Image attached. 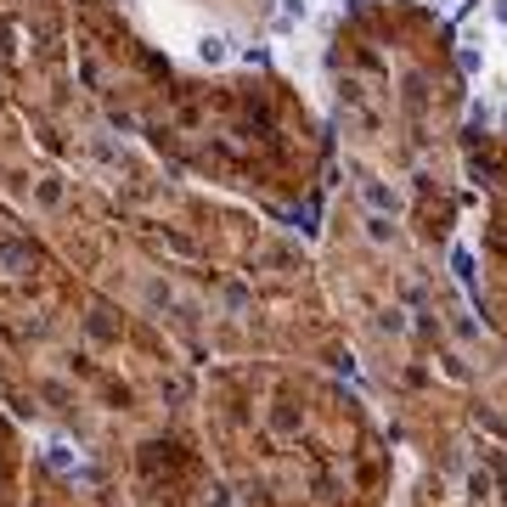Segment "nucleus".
<instances>
[{
    "label": "nucleus",
    "mask_w": 507,
    "mask_h": 507,
    "mask_svg": "<svg viewBox=\"0 0 507 507\" xmlns=\"http://www.w3.org/2000/svg\"><path fill=\"white\" fill-rule=\"evenodd\" d=\"M74 74L113 130L142 142L181 181L254 197L277 226L316 237L327 153L288 85L265 74H186L119 0H68Z\"/></svg>",
    "instance_id": "nucleus-1"
},
{
    "label": "nucleus",
    "mask_w": 507,
    "mask_h": 507,
    "mask_svg": "<svg viewBox=\"0 0 507 507\" xmlns=\"http://www.w3.org/2000/svg\"><path fill=\"white\" fill-rule=\"evenodd\" d=\"M0 389L17 412L119 451L192 423L197 372L169 333L101 293L12 203H0Z\"/></svg>",
    "instance_id": "nucleus-2"
},
{
    "label": "nucleus",
    "mask_w": 507,
    "mask_h": 507,
    "mask_svg": "<svg viewBox=\"0 0 507 507\" xmlns=\"http://www.w3.org/2000/svg\"><path fill=\"white\" fill-rule=\"evenodd\" d=\"M192 428L237 507H395L389 417L338 366L231 355L197 372Z\"/></svg>",
    "instance_id": "nucleus-3"
},
{
    "label": "nucleus",
    "mask_w": 507,
    "mask_h": 507,
    "mask_svg": "<svg viewBox=\"0 0 507 507\" xmlns=\"http://www.w3.org/2000/svg\"><path fill=\"white\" fill-rule=\"evenodd\" d=\"M17 473H23V451L12 423L0 417V507H17Z\"/></svg>",
    "instance_id": "nucleus-4"
}]
</instances>
